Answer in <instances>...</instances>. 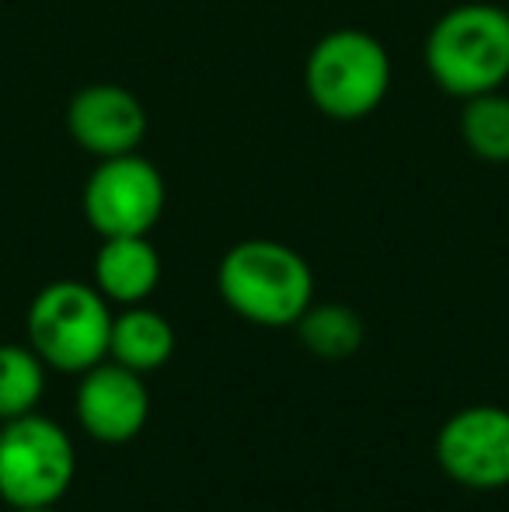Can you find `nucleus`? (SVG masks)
Segmentation results:
<instances>
[{"label":"nucleus","instance_id":"9b49d317","mask_svg":"<svg viewBox=\"0 0 509 512\" xmlns=\"http://www.w3.org/2000/svg\"><path fill=\"white\" fill-rule=\"evenodd\" d=\"M175 356V328L154 307H123L112 321L109 359L133 373H154Z\"/></svg>","mask_w":509,"mask_h":512},{"label":"nucleus","instance_id":"9d476101","mask_svg":"<svg viewBox=\"0 0 509 512\" xmlns=\"http://www.w3.org/2000/svg\"><path fill=\"white\" fill-rule=\"evenodd\" d=\"M161 283V255L147 234L102 237L95 255V286L109 304L133 307L143 304Z\"/></svg>","mask_w":509,"mask_h":512},{"label":"nucleus","instance_id":"2eb2a0df","mask_svg":"<svg viewBox=\"0 0 509 512\" xmlns=\"http://www.w3.org/2000/svg\"><path fill=\"white\" fill-rule=\"evenodd\" d=\"M14 512H60L56 506H42V509H14Z\"/></svg>","mask_w":509,"mask_h":512},{"label":"nucleus","instance_id":"f03ea898","mask_svg":"<svg viewBox=\"0 0 509 512\" xmlns=\"http://www.w3.org/2000/svg\"><path fill=\"white\" fill-rule=\"evenodd\" d=\"M426 70L450 98L489 95L509 81V11L496 4H457L426 35Z\"/></svg>","mask_w":509,"mask_h":512},{"label":"nucleus","instance_id":"dca6fc26","mask_svg":"<svg viewBox=\"0 0 509 512\" xmlns=\"http://www.w3.org/2000/svg\"><path fill=\"white\" fill-rule=\"evenodd\" d=\"M0 425H4V422H0Z\"/></svg>","mask_w":509,"mask_h":512},{"label":"nucleus","instance_id":"39448f33","mask_svg":"<svg viewBox=\"0 0 509 512\" xmlns=\"http://www.w3.org/2000/svg\"><path fill=\"white\" fill-rule=\"evenodd\" d=\"M77 474L67 429L46 415H21L0 425V502L11 509L56 506Z\"/></svg>","mask_w":509,"mask_h":512},{"label":"nucleus","instance_id":"6e6552de","mask_svg":"<svg viewBox=\"0 0 509 512\" xmlns=\"http://www.w3.org/2000/svg\"><path fill=\"white\" fill-rule=\"evenodd\" d=\"M74 411L81 429L105 446H123L143 432L150 418V391L143 373L119 363H98L81 373L74 394Z\"/></svg>","mask_w":509,"mask_h":512},{"label":"nucleus","instance_id":"ddd939ff","mask_svg":"<svg viewBox=\"0 0 509 512\" xmlns=\"http://www.w3.org/2000/svg\"><path fill=\"white\" fill-rule=\"evenodd\" d=\"M46 394V363L32 345H0V422L32 415Z\"/></svg>","mask_w":509,"mask_h":512},{"label":"nucleus","instance_id":"20e7f679","mask_svg":"<svg viewBox=\"0 0 509 512\" xmlns=\"http://www.w3.org/2000/svg\"><path fill=\"white\" fill-rule=\"evenodd\" d=\"M112 304L81 279H56L35 293L25 317L28 345L60 373H88L109 359Z\"/></svg>","mask_w":509,"mask_h":512},{"label":"nucleus","instance_id":"0eeeda50","mask_svg":"<svg viewBox=\"0 0 509 512\" xmlns=\"http://www.w3.org/2000/svg\"><path fill=\"white\" fill-rule=\"evenodd\" d=\"M436 464L471 492L509 485V408L471 405L450 415L436 432Z\"/></svg>","mask_w":509,"mask_h":512},{"label":"nucleus","instance_id":"423d86ee","mask_svg":"<svg viewBox=\"0 0 509 512\" xmlns=\"http://www.w3.org/2000/svg\"><path fill=\"white\" fill-rule=\"evenodd\" d=\"M168 185L154 161L133 154L102 157L81 192L84 220L102 237L150 234L164 216Z\"/></svg>","mask_w":509,"mask_h":512},{"label":"nucleus","instance_id":"4468645a","mask_svg":"<svg viewBox=\"0 0 509 512\" xmlns=\"http://www.w3.org/2000/svg\"><path fill=\"white\" fill-rule=\"evenodd\" d=\"M461 140L478 161L509 164V95L489 91L468 98L461 108Z\"/></svg>","mask_w":509,"mask_h":512},{"label":"nucleus","instance_id":"f257e3e1","mask_svg":"<svg viewBox=\"0 0 509 512\" xmlns=\"http://www.w3.org/2000/svg\"><path fill=\"white\" fill-rule=\"evenodd\" d=\"M217 293L258 328H290L314 304V272L290 244L252 237L220 258Z\"/></svg>","mask_w":509,"mask_h":512},{"label":"nucleus","instance_id":"7ed1b4c3","mask_svg":"<svg viewBox=\"0 0 509 512\" xmlns=\"http://www.w3.org/2000/svg\"><path fill=\"white\" fill-rule=\"evenodd\" d=\"M304 91L332 122H360L374 115L391 91V56L384 42L363 28H335L321 35L307 53Z\"/></svg>","mask_w":509,"mask_h":512},{"label":"nucleus","instance_id":"f8f14e48","mask_svg":"<svg viewBox=\"0 0 509 512\" xmlns=\"http://www.w3.org/2000/svg\"><path fill=\"white\" fill-rule=\"evenodd\" d=\"M293 328L307 352H314L318 359H332V363L356 356L367 342V324L346 304H311Z\"/></svg>","mask_w":509,"mask_h":512},{"label":"nucleus","instance_id":"1a4fd4ad","mask_svg":"<svg viewBox=\"0 0 509 512\" xmlns=\"http://www.w3.org/2000/svg\"><path fill=\"white\" fill-rule=\"evenodd\" d=\"M67 133L98 161L133 154L147 136V105L123 84H88L70 98Z\"/></svg>","mask_w":509,"mask_h":512}]
</instances>
